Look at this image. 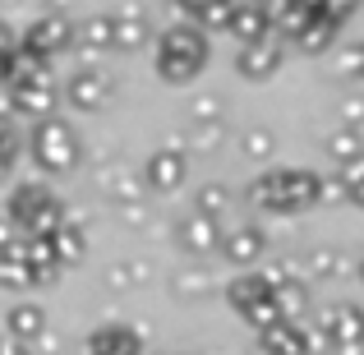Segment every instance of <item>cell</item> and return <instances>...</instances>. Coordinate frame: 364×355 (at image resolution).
Segmentation results:
<instances>
[{
    "label": "cell",
    "instance_id": "3",
    "mask_svg": "<svg viewBox=\"0 0 364 355\" xmlns=\"http://www.w3.org/2000/svg\"><path fill=\"white\" fill-rule=\"evenodd\" d=\"M37 143H42L46 161H70L74 157V134L65 129V124H55V120H46L42 129H37Z\"/></svg>",
    "mask_w": 364,
    "mask_h": 355
},
{
    "label": "cell",
    "instance_id": "7",
    "mask_svg": "<svg viewBox=\"0 0 364 355\" xmlns=\"http://www.w3.org/2000/svg\"><path fill=\"white\" fill-rule=\"evenodd\" d=\"M314 5H318V14H328L332 23H341L350 9H360V0H314Z\"/></svg>",
    "mask_w": 364,
    "mask_h": 355
},
{
    "label": "cell",
    "instance_id": "4",
    "mask_svg": "<svg viewBox=\"0 0 364 355\" xmlns=\"http://www.w3.org/2000/svg\"><path fill=\"white\" fill-rule=\"evenodd\" d=\"M65 42H70V28H65L60 18H42V23L28 33V46H33V51H60Z\"/></svg>",
    "mask_w": 364,
    "mask_h": 355
},
{
    "label": "cell",
    "instance_id": "1",
    "mask_svg": "<svg viewBox=\"0 0 364 355\" xmlns=\"http://www.w3.org/2000/svg\"><path fill=\"white\" fill-rule=\"evenodd\" d=\"M203 55H208V46H203V37H198L194 28H171V33L161 37V46H157V70H161V79L185 83V79H194V74L203 70Z\"/></svg>",
    "mask_w": 364,
    "mask_h": 355
},
{
    "label": "cell",
    "instance_id": "5",
    "mask_svg": "<svg viewBox=\"0 0 364 355\" xmlns=\"http://www.w3.org/2000/svg\"><path fill=\"white\" fill-rule=\"evenodd\" d=\"M51 97H55V92H51V83H46L42 74H28V79L18 83V102L33 107V111H46V107H51Z\"/></svg>",
    "mask_w": 364,
    "mask_h": 355
},
{
    "label": "cell",
    "instance_id": "2",
    "mask_svg": "<svg viewBox=\"0 0 364 355\" xmlns=\"http://www.w3.org/2000/svg\"><path fill=\"white\" fill-rule=\"evenodd\" d=\"M282 65V42L277 37H258L240 51V74L245 79H267V74Z\"/></svg>",
    "mask_w": 364,
    "mask_h": 355
},
{
    "label": "cell",
    "instance_id": "8",
    "mask_svg": "<svg viewBox=\"0 0 364 355\" xmlns=\"http://www.w3.org/2000/svg\"><path fill=\"white\" fill-rule=\"evenodd\" d=\"M346 70H360V79H364V46H355V51L346 55Z\"/></svg>",
    "mask_w": 364,
    "mask_h": 355
},
{
    "label": "cell",
    "instance_id": "6",
    "mask_svg": "<svg viewBox=\"0 0 364 355\" xmlns=\"http://www.w3.org/2000/svg\"><path fill=\"white\" fill-rule=\"evenodd\" d=\"M70 97L79 102V107H92V102H97V74H79V79L70 83Z\"/></svg>",
    "mask_w": 364,
    "mask_h": 355
}]
</instances>
